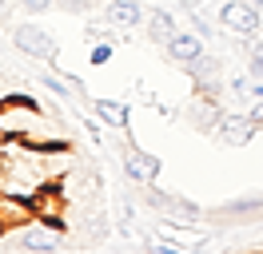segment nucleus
Segmentation results:
<instances>
[{"instance_id":"3","label":"nucleus","mask_w":263,"mask_h":254,"mask_svg":"<svg viewBox=\"0 0 263 254\" xmlns=\"http://www.w3.org/2000/svg\"><path fill=\"white\" fill-rule=\"evenodd\" d=\"M36 219H40V215H36L32 199L12 195V190H0V235H16L24 226H32Z\"/></svg>"},{"instance_id":"8","label":"nucleus","mask_w":263,"mask_h":254,"mask_svg":"<svg viewBox=\"0 0 263 254\" xmlns=\"http://www.w3.org/2000/svg\"><path fill=\"white\" fill-rule=\"evenodd\" d=\"M164 48H167V56L180 64V68H187L192 60H199V56H203V36H199L196 28H192V32H176Z\"/></svg>"},{"instance_id":"13","label":"nucleus","mask_w":263,"mask_h":254,"mask_svg":"<svg viewBox=\"0 0 263 254\" xmlns=\"http://www.w3.org/2000/svg\"><path fill=\"white\" fill-rule=\"evenodd\" d=\"M88 60L96 64V68H100V64H108V60H112V44H108V40H96V44H92V56H88Z\"/></svg>"},{"instance_id":"5","label":"nucleus","mask_w":263,"mask_h":254,"mask_svg":"<svg viewBox=\"0 0 263 254\" xmlns=\"http://www.w3.org/2000/svg\"><path fill=\"white\" fill-rule=\"evenodd\" d=\"M124 175L140 187H152L160 179V155H148L144 147H124Z\"/></svg>"},{"instance_id":"17","label":"nucleus","mask_w":263,"mask_h":254,"mask_svg":"<svg viewBox=\"0 0 263 254\" xmlns=\"http://www.w3.org/2000/svg\"><path fill=\"white\" fill-rule=\"evenodd\" d=\"M192 28H196L199 36H203V40H208V36H212V28H208V20H203V16H192Z\"/></svg>"},{"instance_id":"9","label":"nucleus","mask_w":263,"mask_h":254,"mask_svg":"<svg viewBox=\"0 0 263 254\" xmlns=\"http://www.w3.org/2000/svg\"><path fill=\"white\" fill-rule=\"evenodd\" d=\"M104 12H108V20H112L116 28H124V32L140 28V20H148L136 0H104Z\"/></svg>"},{"instance_id":"19","label":"nucleus","mask_w":263,"mask_h":254,"mask_svg":"<svg viewBox=\"0 0 263 254\" xmlns=\"http://www.w3.org/2000/svg\"><path fill=\"white\" fill-rule=\"evenodd\" d=\"M247 4H255V8H259V12H263V0H247Z\"/></svg>"},{"instance_id":"18","label":"nucleus","mask_w":263,"mask_h":254,"mask_svg":"<svg viewBox=\"0 0 263 254\" xmlns=\"http://www.w3.org/2000/svg\"><path fill=\"white\" fill-rule=\"evenodd\" d=\"M84 131H88L92 139H100V123H92V119H84Z\"/></svg>"},{"instance_id":"6","label":"nucleus","mask_w":263,"mask_h":254,"mask_svg":"<svg viewBox=\"0 0 263 254\" xmlns=\"http://www.w3.org/2000/svg\"><path fill=\"white\" fill-rule=\"evenodd\" d=\"M148 203L164 215L172 226H192L199 219V206L187 203V199H176V195H160V190H148Z\"/></svg>"},{"instance_id":"11","label":"nucleus","mask_w":263,"mask_h":254,"mask_svg":"<svg viewBox=\"0 0 263 254\" xmlns=\"http://www.w3.org/2000/svg\"><path fill=\"white\" fill-rule=\"evenodd\" d=\"M56 235H60V230H52L48 222L40 226V219H36L32 226L20 230V246H24V250H56Z\"/></svg>"},{"instance_id":"1","label":"nucleus","mask_w":263,"mask_h":254,"mask_svg":"<svg viewBox=\"0 0 263 254\" xmlns=\"http://www.w3.org/2000/svg\"><path fill=\"white\" fill-rule=\"evenodd\" d=\"M0 139H24V143H36V147H56V151L68 147L60 127L28 95H4L0 99Z\"/></svg>"},{"instance_id":"14","label":"nucleus","mask_w":263,"mask_h":254,"mask_svg":"<svg viewBox=\"0 0 263 254\" xmlns=\"http://www.w3.org/2000/svg\"><path fill=\"white\" fill-rule=\"evenodd\" d=\"M247 76H251V79H263V48L251 52V60H247Z\"/></svg>"},{"instance_id":"15","label":"nucleus","mask_w":263,"mask_h":254,"mask_svg":"<svg viewBox=\"0 0 263 254\" xmlns=\"http://www.w3.org/2000/svg\"><path fill=\"white\" fill-rule=\"evenodd\" d=\"M20 8H24V12H48L52 4H56V0H16Z\"/></svg>"},{"instance_id":"4","label":"nucleus","mask_w":263,"mask_h":254,"mask_svg":"<svg viewBox=\"0 0 263 254\" xmlns=\"http://www.w3.org/2000/svg\"><path fill=\"white\" fill-rule=\"evenodd\" d=\"M219 24L228 32H235V36L251 40L255 32H263V12L255 4H247V0H228V4L219 8Z\"/></svg>"},{"instance_id":"7","label":"nucleus","mask_w":263,"mask_h":254,"mask_svg":"<svg viewBox=\"0 0 263 254\" xmlns=\"http://www.w3.org/2000/svg\"><path fill=\"white\" fill-rule=\"evenodd\" d=\"M215 135L228 143V147H247L251 143V135H255V123H251V115H239V111H219V123H215Z\"/></svg>"},{"instance_id":"16","label":"nucleus","mask_w":263,"mask_h":254,"mask_svg":"<svg viewBox=\"0 0 263 254\" xmlns=\"http://www.w3.org/2000/svg\"><path fill=\"white\" fill-rule=\"evenodd\" d=\"M247 115H251V123H255V127H263V99H255V103L247 108Z\"/></svg>"},{"instance_id":"12","label":"nucleus","mask_w":263,"mask_h":254,"mask_svg":"<svg viewBox=\"0 0 263 254\" xmlns=\"http://www.w3.org/2000/svg\"><path fill=\"white\" fill-rule=\"evenodd\" d=\"M176 20H172V12H164V8H156V12H148V40H156V44H167L172 36H176Z\"/></svg>"},{"instance_id":"10","label":"nucleus","mask_w":263,"mask_h":254,"mask_svg":"<svg viewBox=\"0 0 263 254\" xmlns=\"http://www.w3.org/2000/svg\"><path fill=\"white\" fill-rule=\"evenodd\" d=\"M92 111H96L100 123H108L112 131H124L128 119H132V108L124 99H92Z\"/></svg>"},{"instance_id":"2","label":"nucleus","mask_w":263,"mask_h":254,"mask_svg":"<svg viewBox=\"0 0 263 254\" xmlns=\"http://www.w3.org/2000/svg\"><path fill=\"white\" fill-rule=\"evenodd\" d=\"M12 44H16V52H24L28 60L56 64V56H60L56 40H52L44 28H36V24H16V28H12Z\"/></svg>"}]
</instances>
